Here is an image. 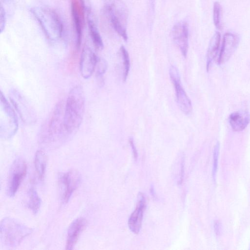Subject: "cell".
<instances>
[{
	"instance_id": "2",
	"label": "cell",
	"mask_w": 250,
	"mask_h": 250,
	"mask_svg": "<svg viewBox=\"0 0 250 250\" xmlns=\"http://www.w3.org/2000/svg\"><path fill=\"white\" fill-rule=\"evenodd\" d=\"M84 110V91L81 85H76L70 90L64 104V125L69 135L80 127Z\"/></svg>"
},
{
	"instance_id": "8",
	"label": "cell",
	"mask_w": 250,
	"mask_h": 250,
	"mask_svg": "<svg viewBox=\"0 0 250 250\" xmlns=\"http://www.w3.org/2000/svg\"><path fill=\"white\" fill-rule=\"evenodd\" d=\"M27 164L21 158H16L13 162L8 174L7 194L13 197L17 192L20 185L27 173Z\"/></svg>"
},
{
	"instance_id": "4",
	"label": "cell",
	"mask_w": 250,
	"mask_h": 250,
	"mask_svg": "<svg viewBox=\"0 0 250 250\" xmlns=\"http://www.w3.org/2000/svg\"><path fill=\"white\" fill-rule=\"evenodd\" d=\"M103 13L111 28L126 42L128 11L124 2L122 0H107Z\"/></svg>"
},
{
	"instance_id": "5",
	"label": "cell",
	"mask_w": 250,
	"mask_h": 250,
	"mask_svg": "<svg viewBox=\"0 0 250 250\" xmlns=\"http://www.w3.org/2000/svg\"><path fill=\"white\" fill-rule=\"evenodd\" d=\"M33 231L31 228L12 218H4L0 222V240L8 247H17Z\"/></svg>"
},
{
	"instance_id": "20",
	"label": "cell",
	"mask_w": 250,
	"mask_h": 250,
	"mask_svg": "<svg viewBox=\"0 0 250 250\" xmlns=\"http://www.w3.org/2000/svg\"><path fill=\"white\" fill-rule=\"evenodd\" d=\"M47 161V157L42 150L36 151L35 155L34 164L39 178L42 180L45 174Z\"/></svg>"
},
{
	"instance_id": "21",
	"label": "cell",
	"mask_w": 250,
	"mask_h": 250,
	"mask_svg": "<svg viewBox=\"0 0 250 250\" xmlns=\"http://www.w3.org/2000/svg\"><path fill=\"white\" fill-rule=\"evenodd\" d=\"M29 199L26 203L27 207L36 214L40 210L41 205V199L34 186H31L28 190Z\"/></svg>"
},
{
	"instance_id": "24",
	"label": "cell",
	"mask_w": 250,
	"mask_h": 250,
	"mask_svg": "<svg viewBox=\"0 0 250 250\" xmlns=\"http://www.w3.org/2000/svg\"><path fill=\"white\" fill-rule=\"evenodd\" d=\"M107 68V63L106 61L98 57L95 70L96 76L101 78L105 73Z\"/></svg>"
},
{
	"instance_id": "28",
	"label": "cell",
	"mask_w": 250,
	"mask_h": 250,
	"mask_svg": "<svg viewBox=\"0 0 250 250\" xmlns=\"http://www.w3.org/2000/svg\"><path fill=\"white\" fill-rule=\"evenodd\" d=\"M214 229L216 235H219L222 231V225L221 222L218 220H216L214 223Z\"/></svg>"
},
{
	"instance_id": "15",
	"label": "cell",
	"mask_w": 250,
	"mask_h": 250,
	"mask_svg": "<svg viewBox=\"0 0 250 250\" xmlns=\"http://www.w3.org/2000/svg\"><path fill=\"white\" fill-rule=\"evenodd\" d=\"M238 42L239 39L235 34L230 32L224 34L218 58L219 64L224 63L230 59L236 50Z\"/></svg>"
},
{
	"instance_id": "6",
	"label": "cell",
	"mask_w": 250,
	"mask_h": 250,
	"mask_svg": "<svg viewBox=\"0 0 250 250\" xmlns=\"http://www.w3.org/2000/svg\"><path fill=\"white\" fill-rule=\"evenodd\" d=\"M18 119L15 110L0 92V136L4 139L12 137L18 129Z\"/></svg>"
},
{
	"instance_id": "26",
	"label": "cell",
	"mask_w": 250,
	"mask_h": 250,
	"mask_svg": "<svg viewBox=\"0 0 250 250\" xmlns=\"http://www.w3.org/2000/svg\"><path fill=\"white\" fill-rule=\"evenodd\" d=\"M0 32H2L4 29L6 24V13L3 7L1 5L0 6Z\"/></svg>"
},
{
	"instance_id": "18",
	"label": "cell",
	"mask_w": 250,
	"mask_h": 250,
	"mask_svg": "<svg viewBox=\"0 0 250 250\" xmlns=\"http://www.w3.org/2000/svg\"><path fill=\"white\" fill-rule=\"evenodd\" d=\"M87 11V21L89 35L95 48L99 50L104 48V43L96 22L89 9Z\"/></svg>"
},
{
	"instance_id": "3",
	"label": "cell",
	"mask_w": 250,
	"mask_h": 250,
	"mask_svg": "<svg viewBox=\"0 0 250 250\" xmlns=\"http://www.w3.org/2000/svg\"><path fill=\"white\" fill-rule=\"evenodd\" d=\"M30 12L48 40L55 42L62 37L63 24L55 10L46 7H34L31 9Z\"/></svg>"
},
{
	"instance_id": "11",
	"label": "cell",
	"mask_w": 250,
	"mask_h": 250,
	"mask_svg": "<svg viewBox=\"0 0 250 250\" xmlns=\"http://www.w3.org/2000/svg\"><path fill=\"white\" fill-rule=\"evenodd\" d=\"M85 9L84 0H80V4L77 0H71V14L75 32L76 47L77 49L80 48L81 44Z\"/></svg>"
},
{
	"instance_id": "22",
	"label": "cell",
	"mask_w": 250,
	"mask_h": 250,
	"mask_svg": "<svg viewBox=\"0 0 250 250\" xmlns=\"http://www.w3.org/2000/svg\"><path fill=\"white\" fill-rule=\"evenodd\" d=\"M120 52L122 56L124 67L123 79L125 81L127 78L130 70V59L128 53L124 46H121Z\"/></svg>"
},
{
	"instance_id": "19",
	"label": "cell",
	"mask_w": 250,
	"mask_h": 250,
	"mask_svg": "<svg viewBox=\"0 0 250 250\" xmlns=\"http://www.w3.org/2000/svg\"><path fill=\"white\" fill-rule=\"evenodd\" d=\"M220 40L221 35L218 32H216L210 39L207 54L206 67L207 71H208L213 60L217 56Z\"/></svg>"
},
{
	"instance_id": "9",
	"label": "cell",
	"mask_w": 250,
	"mask_h": 250,
	"mask_svg": "<svg viewBox=\"0 0 250 250\" xmlns=\"http://www.w3.org/2000/svg\"><path fill=\"white\" fill-rule=\"evenodd\" d=\"M81 181L80 173L74 169L61 173L59 176V184L61 188V200L67 203L74 191L79 187Z\"/></svg>"
},
{
	"instance_id": "13",
	"label": "cell",
	"mask_w": 250,
	"mask_h": 250,
	"mask_svg": "<svg viewBox=\"0 0 250 250\" xmlns=\"http://www.w3.org/2000/svg\"><path fill=\"white\" fill-rule=\"evenodd\" d=\"M98 57L88 46L83 47L80 58V69L82 76L85 79L89 78L95 70Z\"/></svg>"
},
{
	"instance_id": "25",
	"label": "cell",
	"mask_w": 250,
	"mask_h": 250,
	"mask_svg": "<svg viewBox=\"0 0 250 250\" xmlns=\"http://www.w3.org/2000/svg\"><path fill=\"white\" fill-rule=\"evenodd\" d=\"M219 148V143L217 142L214 146L213 154L212 177L213 180H215V177L218 169Z\"/></svg>"
},
{
	"instance_id": "14",
	"label": "cell",
	"mask_w": 250,
	"mask_h": 250,
	"mask_svg": "<svg viewBox=\"0 0 250 250\" xmlns=\"http://www.w3.org/2000/svg\"><path fill=\"white\" fill-rule=\"evenodd\" d=\"M146 208V201L145 195L140 192L138 196L136 208L128 220V228L134 234H137L140 231Z\"/></svg>"
},
{
	"instance_id": "27",
	"label": "cell",
	"mask_w": 250,
	"mask_h": 250,
	"mask_svg": "<svg viewBox=\"0 0 250 250\" xmlns=\"http://www.w3.org/2000/svg\"><path fill=\"white\" fill-rule=\"evenodd\" d=\"M128 141H129V144L130 145V146L132 149L134 158L135 160H137V158H138V153H137V151L136 146L134 145V140H133V138L130 137Z\"/></svg>"
},
{
	"instance_id": "1",
	"label": "cell",
	"mask_w": 250,
	"mask_h": 250,
	"mask_svg": "<svg viewBox=\"0 0 250 250\" xmlns=\"http://www.w3.org/2000/svg\"><path fill=\"white\" fill-rule=\"evenodd\" d=\"M64 111L63 102H58L42 124L39 141L44 147H57L69 137L64 125Z\"/></svg>"
},
{
	"instance_id": "16",
	"label": "cell",
	"mask_w": 250,
	"mask_h": 250,
	"mask_svg": "<svg viewBox=\"0 0 250 250\" xmlns=\"http://www.w3.org/2000/svg\"><path fill=\"white\" fill-rule=\"evenodd\" d=\"M87 221L83 217L75 219L70 225L67 233L66 249L73 250L79 237L86 226Z\"/></svg>"
},
{
	"instance_id": "12",
	"label": "cell",
	"mask_w": 250,
	"mask_h": 250,
	"mask_svg": "<svg viewBox=\"0 0 250 250\" xmlns=\"http://www.w3.org/2000/svg\"><path fill=\"white\" fill-rule=\"evenodd\" d=\"M172 40L186 58L188 48V28L187 22L181 21L176 23L171 30Z\"/></svg>"
},
{
	"instance_id": "7",
	"label": "cell",
	"mask_w": 250,
	"mask_h": 250,
	"mask_svg": "<svg viewBox=\"0 0 250 250\" xmlns=\"http://www.w3.org/2000/svg\"><path fill=\"white\" fill-rule=\"evenodd\" d=\"M9 99L14 109L24 124L32 125L36 122L35 110L19 91L15 89H11L9 92Z\"/></svg>"
},
{
	"instance_id": "23",
	"label": "cell",
	"mask_w": 250,
	"mask_h": 250,
	"mask_svg": "<svg viewBox=\"0 0 250 250\" xmlns=\"http://www.w3.org/2000/svg\"><path fill=\"white\" fill-rule=\"evenodd\" d=\"M221 6L218 2L216 1L213 5V19L215 26L219 29L221 28Z\"/></svg>"
},
{
	"instance_id": "17",
	"label": "cell",
	"mask_w": 250,
	"mask_h": 250,
	"mask_svg": "<svg viewBox=\"0 0 250 250\" xmlns=\"http://www.w3.org/2000/svg\"><path fill=\"white\" fill-rule=\"evenodd\" d=\"M229 123L235 131L244 130L250 122V114L245 110L235 111L230 114Z\"/></svg>"
},
{
	"instance_id": "10",
	"label": "cell",
	"mask_w": 250,
	"mask_h": 250,
	"mask_svg": "<svg viewBox=\"0 0 250 250\" xmlns=\"http://www.w3.org/2000/svg\"><path fill=\"white\" fill-rule=\"evenodd\" d=\"M169 76L174 87L176 99L180 110L186 115H189L192 111L191 101L181 85V78L177 68L173 65L169 68Z\"/></svg>"
}]
</instances>
